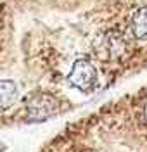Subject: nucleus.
Masks as SVG:
<instances>
[{
    "label": "nucleus",
    "instance_id": "f257e3e1",
    "mask_svg": "<svg viewBox=\"0 0 147 152\" xmlns=\"http://www.w3.org/2000/svg\"><path fill=\"white\" fill-rule=\"evenodd\" d=\"M68 80L75 88H78L81 92H92L97 83V71L88 61L78 59L75 61V64L71 67Z\"/></svg>",
    "mask_w": 147,
    "mask_h": 152
},
{
    "label": "nucleus",
    "instance_id": "f03ea898",
    "mask_svg": "<svg viewBox=\"0 0 147 152\" xmlns=\"http://www.w3.org/2000/svg\"><path fill=\"white\" fill-rule=\"evenodd\" d=\"M130 29H132V35L137 40H142V42L147 40V7H138L132 14Z\"/></svg>",
    "mask_w": 147,
    "mask_h": 152
},
{
    "label": "nucleus",
    "instance_id": "7ed1b4c3",
    "mask_svg": "<svg viewBox=\"0 0 147 152\" xmlns=\"http://www.w3.org/2000/svg\"><path fill=\"white\" fill-rule=\"evenodd\" d=\"M54 113V102L49 97H38L29 104V118L33 119H43Z\"/></svg>",
    "mask_w": 147,
    "mask_h": 152
},
{
    "label": "nucleus",
    "instance_id": "20e7f679",
    "mask_svg": "<svg viewBox=\"0 0 147 152\" xmlns=\"http://www.w3.org/2000/svg\"><path fill=\"white\" fill-rule=\"evenodd\" d=\"M16 92H18V88H16V85L10 80H4L2 81V85H0V99H2V107L4 109H7L14 102Z\"/></svg>",
    "mask_w": 147,
    "mask_h": 152
},
{
    "label": "nucleus",
    "instance_id": "39448f33",
    "mask_svg": "<svg viewBox=\"0 0 147 152\" xmlns=\"http://www.w3.org/2000/svg\"><path fill=\"white\" fill-rule=\"evenodd\" d=\"M144 118H146V121H147V105H146V109H144Z\"/></svg>",
    "mask_w": 147,
    "mask_h": 152
}]
</instances>
